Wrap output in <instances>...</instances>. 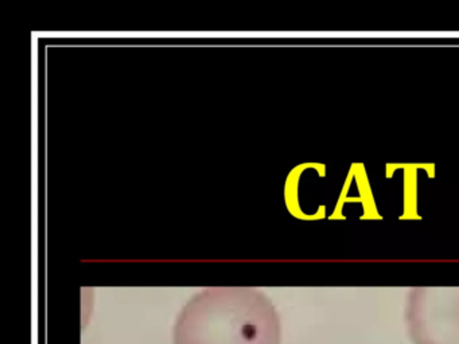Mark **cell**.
Returning a JSON list of instances; mask_svg holds the SVG:
<instances>
[{
	"label": "cell",
	"instance_id": "cell-2",
	"mask_svg": "<svg viewBox=\"0 0 459 344\" xmlns=\"http://www.w3.org/2000/svg\"><path fill=\"white\" fill-rule=\"evenodd\" d=\"M407 325L415 344H459V289H413Z\"/></svg>",
	"mask_w": 459,
	"mask_h": 344
},
{
	"label": "cell",
	"instance_id": "cell-1",
	"mask_svg": "<svg viewBox=\"0 0 459 344\" xmlns=\"http://www.w3.org/2000/svg\"><path fill=\"white\" fill-rule=\"evenodd\" d=\"M281 319L254 288H208L185 305L174 344H281Z\"/></svg>",
	"mask_w": 459,
	"mask_h": 344
}]
</instances>
